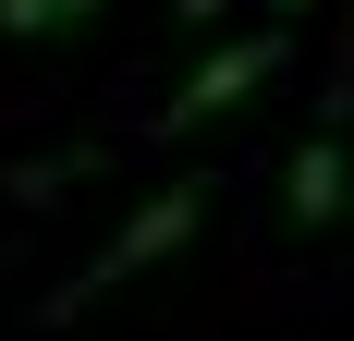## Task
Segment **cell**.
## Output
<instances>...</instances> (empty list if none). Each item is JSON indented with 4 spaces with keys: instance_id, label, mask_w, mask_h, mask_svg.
<instances>
[{
    "instance_id": "4",
    "label": "cell",
    "mask_w": 354,
    "mask_h": 341,
    "mask_svg": "<svg viewBox=\"0 0 354 341\" xmlns=\"http://www.w3.org/2000/svg\"><path fill=\"white\" fill-rule=\"evenodd\" d=\"M110 0H0V37H49V25H86Z\"/></svg>"
},
{
    "instance_id": "3",
    "label": "cell",
    "mask_w": 354,
    "mask_h": 341,
    "mask_svg": "<svg viewBox=\"0 0 354 341\" xmlns=\"http://www.w3.org/2000/svg\"><path fill=\"white\" fill-rule=\"evenodd\" d=\"M342 207H354V146H342V98H330L318 135L293 146V170H281V220H293V232H330Z\"/></svg>"
},
{
    "instance_id": "2",
    "label": "cell",
    "mask_w": 354,
    "mask_h": 341,
    "mask_svg": "<svg viewBox=\"0 0 354 341\" xmlns=\"http://www.w3.org/2000/svg\"><path fill=\"white\" fill-rule=\"evenodd\" d=\"M281 73V25H257V37H220L208 61L183 73L171 98H159V135H196V122H220V110H245L257 86Z\"/></svg>"
},
{
    "instance_id": "1",
    "label": "cell",
    "mask_w": 354,
    "mask_h": 341,
    "mask_svg": "<svg viewBox=\"0 0 354 341\" xmlns=\"http://www.w3.org/2000/svg\"><path fill=\"white\" fill-rule=\"evenodd\" d=\"M208 195H220V183H159V195H147L135 220H122V232H110L98 256H86V269L49 293V317H86V305H110V293H122L135 269H159L171 244H196V232H208Z\"/></svg>"
},
{
    "instance_id": "5",
    "label": "cell",
    "mask_w": 354,
    "mask_h": 341,
    "mask_svg": "<svg viewBox=\"0 0 354 341\" xmlns=\"http://www.w3.org/2000/svg\"><path fill=\"white\" fill-rule=\"evenodd\" d=\"M171 12H183V25H220V12H232V0H171Z\"/></svg>"
},
{
    "instance_id": "6",
    "label": "cell",
    "mask_w": 354,
    "mask_h": 341,
    "mask_svg": "<svg viewBox=\"0 0 354 341\" xmlns=\"http://www.w3.org/2000/svg\"><path fill=\"white\" fill-rule=\"evenodd\" d=\"M269 12H306V0H269Z\"/></svg>"
}]
</instances>
